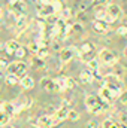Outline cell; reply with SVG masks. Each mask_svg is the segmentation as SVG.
Masks as SVG:
<instances>
[{"label": "cell", "mask_w": 127, "mask_h": 128, "mask_svg": "<svg viewBox=\"0 0 127 128\" xmlns=\"http://www.w3.org/2000/svg\"><path fill=\"white\" fill-rule=\"evenodd\" d=\"M85 106H87L88 112H91L94 115H100V113H103L105 110L109 109V103L108 101L102 100L99 96H93V94L85 97Z\"/></svg>", "instance_id": "obj_1"}, {"label": "cell", "mask_w": 127, "mask_h": 128, "mask_svg": "<svg viewBox=\"0 0 127 128\" xmlns=\"http://www.w3.org/2000/svg\"><path fill=\"white\" fill-rule=\"evenodd\" d=\"M94 51H96V46L91 42H84L81 45V49H79V58L84 63H88V61L94 60Z\"/></svg>", "instance_id": "obj_2"}, {"label": "cell", "mask_w": 127, "mask_h": 128, "mask_svg": "<svg viewBox=\"0 0 127 128\" xmlns=\"http://www.w3.org/2000/svg\"><path fill=\"white\" fill-rule=\"evenodd\" d=\"M58 124H60V121H58V119H55L54 116L43 115V116L37 118V121H36L34 127H37V128H52V127H55V125H58Z\"/></svg>", "instance_id": "obj_3"}, {"label": "cell", "mask_w": 127, "mask_h": 128, "mask_svg": "<svg viewBox=\"0 0 127 128\" xmlns=\"http://www.w3.org/2000/svg\"><path fill=\"white\" fill-rule=\"evenodd\" d=\"M8 70H9V73L17 74L18 78H21V76H26V73L29 70V66L26 63H23V61H14V63L9 64Z\"/></svg>", "instance_id": "obj_4"}, {"label": "cell", "mask_w": 127, "mask_h": 128, "mask_svg": "<svg viewBox=\"0 0 127 128\" xmlns=\"http://www.w3.org/2000/svg\"><path fill=\"white\" fill-rule=\"evenodd\" d=\"M9 6H11V12L15 15V20L20 15H24V12L27 9V4L24 0H9Z\"/></svg>", "instance_id": "obj_5"}, {"label": "cell", "mask_w": 127, "mask_h": 128, "mask_svg": "<svg viewBox=\"0 0 127 128\" xmlns=\"http://www.w3.org/2000/svg\"><path fill=\"white\" fill-rule=\"evenodd\" d=\"M99 60L105 64V66H115L118 58H117V55L111 49H102L99 52Z\"/></svg>", "instance_id": "obj_6"}, {"label": "cell", "mask_w": 127, "mask_h": 128, "mask_svg": "<svg viewBox=\"0 0 127 128\" xmlns=\"http://www.w3.org/2000/svg\"><path fill=\"white\" fill-rule=\"evenodd\" d=\"M36 14L39 18H43V20H48L49 16L55 15L52 4H40V3L36 4Z\"/></svg>", "instance_id": "obj_7"}, {"label": "cell", "mask_w": 127, "mask_h": 128, "mask_svg": "<svg viewBox=\"0 0 127 128\" xmlns=\"http://www.w3.org/2000/svg\"><path fill=\"white\" fill-rule=\"evenodd\" d=\"M94 16H96V20H99V21H105V22H108V24H112V22L117 21L114 16L109 15V12L106 10L105 6H97V9H96V12H94Z\"/></svg>", "instance_id": "obj_8"}, {"label": "cell", "mask_w": 127, "mask_h": 128, "mask_svg": "<svg viewBox=\"0 0 127 128\" xmlns=\"http://www.w3.org/2000/svg\"><path fill=\"white\" fill-rule=\"evenodd\" d=\"M99 97L102 98V100H105V101H108L109 104L117 98V94L111 90V88H108V86H105V85H102L100 88H99Z\"/></svg>", "instance_id": "obj_9"}, {"label": "cell", "mask_w": 127, "mask_h": 128, "mask_svg": "<svg viewBox=\"0 0 127 128\" xmlns=\"http://www.w3.org/2000/svg\"><path fill=\"white\" fill-rule=\"evenodd\" d=\"M40 86L48 91V92H55L58 91V86L55 84V79H51V78H42L40 79Z\"/></svg>", "instance_id": "obj_10"}, {"label": "cell", "mask_w": 127, "mask_h": 128, "mask_svg": "<svg viewBox=\"0 0 127 128\" xmlns=\"http://www.w3.org/2000/svg\"><path fill=\"white\" fill-rule=\"evenodd\" d=\"M75 54H76L75 48H61V51H60V61L63 64L70 63L72 58L75 57Z\"/></svg>", "instance_id": "obj_11"}, {"label": "cell", "mask_w": 127, "mask_h": 128, "mask_svg": "<svg viewBox=\"0 0 127 128\" xmlns=\"http://www.w3.org/2000/svg\"><path fill=\"white\" fill-rule=\"evenodd\" d=\"M106 10H108L109 15L114 16L115 20H120L121 15H123V9H121V6H120V4H115V3H109V4L106 6Z\"/></svg>", "instance_id": "obj_12"}, {"label": "cell", "mask_w": 127, "mask_h": 128, "mask_svg": "<svg viewBox=\"0 0 127 128\" xmlns=\"http://www.w3.org/2000/svg\"><path fill=\"white\" fill-rule=\"evenodd\" d=\"M108 30H109V24L108 22L94 20V22H93V32H96L97 34H106Z\"/></svg>", "instance_id": "obj_13"}, {"label": "cell", "mask_w": 127, "mask_h": 128, "mask_svg": "<svg viewBox=\"0 0 127 128\" xmlns=\"http://www.w3.org/2000/svg\"><path fill=\"white\" fill-rule=\"evenodd\" d=\"M79 79H81V82H84V84H91V82H94V74H93V72L90 70V68H85V70H82L81 73H79Z\"/></svg>", "instance_id": "obj_14"}, {"label": "cell", "mask_w": 127, "mask_h": 128, "mask_svg": "<svg viewBox=\"0 0 127 128\" xmlns=\"http://www.w3.org/2000/svg\"><path fill=\"white\" fill-rule=\"evenodd\" d=\"M15 26H17L18 32H24V30L27 28V26H29V18L26 16V14H24V15H20V16L15 20Z\"/></svg>", "instance_id": "obj_15"}, {"label": "cell", "mask_w": 127, "mask_h": 128, "mask_svg": "<svg viewBox=\"0 0 127 128\" xmlns=\"http://www.w3.org/2000/svg\"><path fill=\"white\" fill-rule=\"evenodd\" d=\"M69 107H64V106H61V107H58L57 109V112L54 113V118L55 119H58L60 122L61 121H64V119H67V116H69Z\"/></svg>", "instance_id": "obj_16"}, {"label": "cell", "mask_w": 127, "mask_h": 128, "mask_svg": "<svg viewBox=\"0 0 127 128\" xmlns=\"http://www.w3.org/2000/svg\"><path fill=\"white\" fill-rule=\"evenodd\" d=\"M20 46H21V45H20L17 40H8L6 45H5V51H6L8 54H14V55H15V52L18 51Z\"/></svg>", "instance_id": "obj_17"}, {"label": "cell", "mask_w": 127, "mask_h": 128, "mask_svg": "<svg viewBox=\"0 0 127 128\" xmlns=\"http://www.w3.org/2000/svg\"><path fill=\"white\" fill-rule=\"evenodd\" d=\"M2 110H3V112H6V113L11 116V115L17 113V106H15V103L5 101V103H3V106H2Z\"/></svg>", "instance_id": "obj_18"}, {"label": "cell", "mask_w": 127, "mask_h": 128, "mask_svg": "<svg viewBox=\"0 0 127 128\" xmlns=\"http://www.w3.org/2000/svg\"><path fill=\"white\" fill-rule=\"evenodd\" d=\"M20 84H21V86L26 88V90H30V88L34 86V80H33V78L32 76H27V74L21 78V82H20Z\"/></svg>", "instance_id": "obj_19"}, {"label": "cell", "mask_w": 127, "mask_h": 128, "mask_svg": "<svg viewBox=\"0 0 127 128\" xmlns=\"http://www.w3.org/2000/svg\"><path fill=\"white\" fill-rule=\"evenodd\" d=\"M5 82H6L8 85H18V84L21 82V78H18L17 74H12V73H8V74L5 76Z\"/></svg>", "instance_id": "obj_20"}, {"label": "cell", "mask_w": 127, "mask_h": 128, "mask_svg": "<svg viewBox=\"0 0 127 128\" xmlns=\"http://www.w3.org/2000/svg\"><path fill=\"white\" fill-rule=\"evenodd\" d=\"M48 55H49V48H48L46 45H40L39 51L36 52V57H37L39 60H45Z\"/></svg>", "instance_id": "obj_21"}, {"label": "cell", "mask_w": 127, "mask_h": 128, "mask_svg": "<svg viewBox=\"0 0 127 128\" xmlns=\"http://www.w3.org/2000/svg\"><path fill=\"white\" fill-rule=\"evenodd\" d=\"M55 84L58 86V91H64L67 90V76H58L55 79Z\"/></svg>", "instance_id": "obj_22"}, {"label": "cell", "mask_w": 127, "mask_h": 128, "mask_svg": "<svg viewBox=\"0 0 127 128\" xmlns=\"http://www.w3.org/2000/svg\"><path fill=\"white\" fill-rule=\"evenodd\" d=\"M72 14H73V12H72V9H70V8H63V10L58 14V16H60V18H63V20H66V21H69V18L72 16Z\"/></svg>", "instance_id": "obj_23"}, {"label": "cell", "mask_w": 127, "mask_h": 128, "mask_svg": "<svg viewBox=\"0 0 127 128\" xmlns=\"http://www.w3.org/2000/svg\"><path fill=\"white\" fill-rule=\"evenodd\" d=\"M27 48H29V51H30V52L36 54V52L39 51V48H40V43H39L37 40H30V42H29V46H27Z\"/></svg>", "instance_id": "obj_24"}, {"label": "cell", "mask_w": 127, "mask_h": 128, "mask_svg": "<svg viewBox=\"0 0 127 128\" xmlns=\"http://www.w3.org/2000/svg\"><path fill=\"white\" fill-rule=\"evenodd\" d=\"M9 115L6 113V112H3V110H0V127H5V125H8L9 124Z\"/></svg>", "instance_id": "obj_25"}, {"label": "cell", "mask_w": 127, "mask_h": 128, "mask_svg": "<svg viewBox=\"0 0 127 128\" xmlns=\"http://www.w3.org/2000/svg\"><path fill=\"white\" fill-rule=\"evenodd\" d=\"M87 64V68H90L91 72H96V70H100V66H99V61L97 60H91V61H88V63H85Z\"/></svg>", "instance_id": "obj_26"}, {"label": "cell", "mask_w": 127, "mask_h": 128, "mask_svg": "<svg viewBox=\"0 0 127 128\" xmlns=\"http://www.w3.org/2000/svg\"><path fill=\"white\" fill-rule=\"evenodd\" d=\"M67 119H69V121H78V119H79V113H78L76 110L70 109V110H69V116H67Z\"/></svg>", "instance_id": "obj_27"}, {"label": "cell", "mask_w": 127, "mask_h": 128, "mask_svg": "<svg viewBox=\"0 0 127 128\" xmlns=\"http://www.w3.org/2000/svg\"><path fill=\"white\" fill-rule=\"evenodd\" d=\"M52 8H54L55 15H58V14L63 10V4H61V2H52Z\"/></svg>", "instance_id": "obj_28"}, {"label": "cell", "mask_w": 127, "mask_h": 128, "mask_svg": "<svg viewBox=\"0 0 127 128\" xmlns=\"http://www.w3.org/2000/svg\"><path fill=\"white\" fill-rule=\"evenodd\" d=\"M24 55H26V48H23V46H20V48H18V51L15 52V57H17L18 60H21V58H23Z\"/></svg>", "instance_id": "obj_29"}, {"label": "cell", "mask_w": 127, "mask_h": 128, "mask_svg": "<svg viewBox=\"0 0 127 128\" xmlns=\"http://www.w3.org/2000/svg\"><path fill=\"white\" fill-rule=\"evenodd\" d=\"M118 100L121 101V104L127 106V91H123V92L120 94V97H118Z\"/></svg>", "instance_id": "obj_30"}, {"label": "cell", "mask_w": 127, "mask_h": 128, "mask_svg": "<svg viewBox=\"0 0 127 128\" xmlns=\"http://www.w3.org/2000/svg\"><path fill=\"white\" fill-rule=\"evenodd\" d=\"M117 34H120V36H127V26L118 27V28H117Z\"/></svg>", "instance_id": "obj_31"}, {"label": "cell", "mask_w": 127, "mask_h": 128, "mask_svg": "<svg viewBox=\"0 0 127 128\" xmlns=\"http://www.w3.org/2000/svg\"><path fill=\"white\" fill-rule=\"evenodd\" d=\"M8 67H9V63H8V60L0 57V70H5V68H8Z\"/></svg>", "instance_id": "obj_32"}, {"label": "cell", "mask_w": 127, "mask_h": 128, "mask_svg": "<svg viewBox=\"0 0 127 128\" xmlns=\"http://www.w3.org/2000/svg\"><path fill=\"white\" fill-rule=\"evenodd\" d=\"M87 128H99V122L96 119H90L87 122Z\"/></svg>", "instance_id": "obj_33"}, {"label": "cell", "mask_w": 127, "mask_h": 128, "mask_svg": "<svg viewBox=\"0 0 127 128\" xmlns=\"http://www.w3.org/2000/svg\"><path fill=\"white\" fill-rule=\"evenodd\" d=\"M75 86H76V82L72 78H67V90H73Z\"/></svg>", "instance_id": "obj_34"}, {"label": "cell", "mask_w": 127, "mask_h": 128, "mask_svg": "<svg viewBox=\"0 0 127 128\" xmlns=\"http://www.w3.org/2000/svg\"><path fill=\"white\" fill-rule=\"evenodd\" d=\"M72 32L73 33H81L82 32V24H73V26H72Z\"/></svg>", "instance_id": "obj_35"}, {"label": "cell", "mask_w": 127, "mask_h": 128, "mask_svg": "<svg viewBox=\"0 0 127 128\" xmlns=\"http://www.w3.org/2000/svg\"><path fill=\"white\" fill-rule=\"evenodd\" d=\"M111 0H94V4L96 6H102V4H109Z\"/></svg>", "instance_id": "obj_36"}, {"label": "cell", "mask_w": 127, "mask_h": 128, "mask_svg": "<svg viewBox=\"0 0 127 128\" xmlns=\"http://www.w3.org/2000/svg\"><path fill=\"white\" fill-rule=\"evenodd\" d=\"M52 2L54 0H37V3H40V4H52Z\"/></svg>", "instance_id": "obj_37"}, {"label": "cell", "mask_w": 127, "mask_h": 128, "mask_svg": "<svg viewBox=\"0 0 127 128\" xmlns=\"http://www.w3.org/2000/svg\"><path fill=\"white\" fill-rule=\"evenodd\" d=\"M3 128H15V127H14V125H11V124H8V125H5Z\"/></svg>", "instance_id": "obj_38"}, {"label": "cell", "mask_w": 127, "mask_h": 128, "mask_svg": "<svg viewBox=\"0 0 127 128\" xmlns=\"http://www.w3.org/2000/svg\"><path fill=\"white\" fill-rule=\"evenodd\" d=\"M2 15H3V10H2V8H0V18H2Z\"/></svg>", "instance_id": "obj_39"}, {"label": "cell", "mask_w": 127, "mask_h": 128, "mask_svg": "<svg viewBox=\"0 0 127 128\" xmlns=\"http://www.w3.org/2000/svg\"><path fill=\"white\" fill-rule=\"evenodd\" d=\"M124 54H126V57H127V48H126V51H124Z\"/></svg>", "instance_id": "obj_40"}, {"label": "cell", "mask_w": 127, "mask_h": 128, "mask_svg": "<svg viewBox=\"0 0 127 128\" xmlns=\"http://www.w3.org/2000/svg\"><path fill=\"white\" fill-rule=\"evenodd\" d=\"M54 2H61V0H54Z\"/></svg>", "instance_id": "obj_41"}]
</instances>
